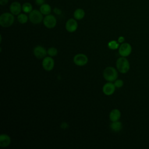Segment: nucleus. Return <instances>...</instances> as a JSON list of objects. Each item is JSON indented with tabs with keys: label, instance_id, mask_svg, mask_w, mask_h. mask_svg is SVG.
<instances>
[{
	"label": "nucleus",
	"instance_id": "nucleus-1",
	"mask_svg": "<svg viewBox=\"0 0 149 149\" xmlns=\"http://www.w3.org/2000/svg\"><path fill=\"white\" fill-rule=\"evenodd\" d=\"M103 76L104 79L109 82L115 81L118 78V72L113 67H107L103 72Z\"/></svg>",
	"mask_w": 149,
	"mask_h": 149
},
{
	"label": "nucleus",
	"instance_id": "nucleus-2",
	"mask_svg": "<svg viewBox=\"0 0 149 149\" xmlns=\"http://www.w3.org/2000/svg\"><path fill=\"white\" fill-rule=\"evenodd\" d=\"M116 65L118 71L122 73H127L130 69V64L128 60L123 56L120 57L117 59Z\"/></svg>",
	"mask_w": 149,
	"mask_h": 149
},
{
	"label": "nucleus",
	"instance_id": "nucleus-3",
	"mask_svg": "<svg viewBox=\"0 0 149 149\" xmlns=\"http://www.w3.org/2000/svg\"><path fill=\"white\" fill-rule=\"evenodd\" d=\"M15 21L13 15L11 13H3L0 16V24L2 27H8L12 26Z\"/></svg>",
	"mask_w": 149,
	"mask_h": 149
},
{
	"label": "nucleus",
	"instance_id": "nucleus-4",
	"mask_svg": "<svg viewBox=\"0 0 149 149\" xmlns=\"http://www.w3.org/2000/svg\"><path fill=\"white\" fill-rule=\"evenodd\" d=\"M29 18L30 21L33 24H39L44 19L42 13L36 9L33 10L29 13Z\"/></svg>",
	"mask_w": 149,
	"mask_h": 149
},
{
	"label": "nucleus",
	"instance_id": "nucleus-5",
	"mask_svg": "<svg viewBox=\"0 0 149 149\" xmlns=\"http://www.w3.org/2000/svg\"><path fill=\"white\" fill-rule=\"evenodd\" d=\"M88 57L83 54H78L73 57V62L77 66H82L86 65L88 62Z\"/></svg>",
	"mask_w": 149,
	"mask_h": 149
},
{
	"label": "nucleus",
	"instance_id": "nucleus-6",
	"mask_svg": "<svg viewBox=\"0 0 149 149\" xmlns=\"http://www.w3.org/2000/svg\"><path fill=\"white\" fill-rule=\"evenodd\" d=\"M43 23L47 28L52 29L56 24V19L54 15H48L44 18Z\"/></svg>",
	"mask_w": 149,
	"mask_h": 149
},
{
	"label": "nucleus",
	"instance_id": "nucleus-7",
	"mask_svg": "<svg viewBox=\"0 0 149 149\" xmlns=\"http://www.w3.org/2000/svg\"><path fill=\"white\" fill-rule=\"evenodd\" d=\"M132 52V47L130 44L127 42L122 43L119 48V54L120 56L126 57L129 56Z\"/></svg>",
	"mask_w": 149,
	"mask_h": 149
},
{
	"label": "nucleus",
	"instance_id": "nucleus-8",
	"mask_svg": "<svg viewBox=\"0 0 149 149\" xmlns=\"http://www.w3.org/2000/svg\"><path fill=\"white\" fill-rule=\"evenodd\" d=\"M54 61L51 56H45L42 61V66L46 71H51L54 67Z\"/></svg>",
	"mask_w": 149,
	"mask_h": 149
},
{
	"label": "nucleus",
	"instance_id": "nucleus-9",
	"mask_svg": "<svg viewBox=\"0 0 149 149\" xmlns=\"http://www.w3.org/2000/svg\"><path fill=\"white\" fill-rule=\"evenodd\" d=\"M33 54L34 56L38 59L44 58L46 56L47 51L42 46L37 45L33 49Z\"/></svg>",
	"mask_w": 149,
	"mask_h": 149
},
{
	"label": "nucleus",
	"instance_id": "nucleus-10",
	"mask_svg": "<svg viewBox=\"0 0 149 149\" xmlns=\"http://www.w3.org/2000/svg\"><path fill=\"white\" fill-rule=\"evenodd\" d=\"M78 27V24L76 20L74 19H69L65 24V28L68 32L73 33L75 31Z\"/></svg>",
	"mask_w": 149,
	"mask_h": 149
},
{
	"label": "nucleus",
	"instance_id": "nucleus-11",
	"mask_svg": "<svg viewBox=\"0 0 149 149\" xmlns=\"http://www.w3.org/2000/svg\"><path fill=\"white\" fill-rule=\"evenodd\" d=\"M115 87V84L111 82L107 83L102 87V91L106 95H111L114 93Z\"/></svg>",
	"mask_w": 149,
	"mask_h": 149
},
{
	"label": "nucleus",
	"instance_id": "nucleus-12",
	"mask_svg": "<svg viewBox=\"0 0 149 149\" xmlns=\"http://www.w3.org/2000/svg\"><path fill=\"white\" fill-rule=\"evenodd\" d=\"M9 9L10 12L13 15H19V13H20L22 9V6H21L19 2H13L11 3L9 7Z\"/></svg>",
	"mask_w": 149,
	"mask_h": 149
},
{
	"label": "nucleus",
	"instance_id": "nucleus-13",
	"mask_svg": "<svg viewBox=\"0 0 149 149\" xmlns=\"http://www.w3.org/2000/svg\"><path fill=\"white\" fill-rule=\"evenodd\" d=\"M11 140L10 137L6 134H1L0 135V146L1 147H6L9 146Z\"/></svg>",
	"mask_w": 149,
	"mask_h": 149
},
{
	"label": "nucleus",
	"instance_id": "nucleus-14",
	"mask_svg": "<svg viewBox=\"0 0 149 149\" xmlns=\"http://www.w3.org/2000/svg\"><path fill=\"white\" fill-rule=\"evenodd\" d=\"M120 112L118 109H112L109 113V119L112 122L118 121L120 118Z\"/></svg>",
	"mask_w": 149,
	"mask_h": 149
},
{
	"label": "nucleus",
	"instance_id": "nucleus-15",
	"mask_svg": "<svg viewBox=\"0 0 149 149\" xmlns=\"http://www.w3.org/2000/svg\"><path fill=\"white\" fill-rule=\"evenodd\" d=\"M110 128L111 129L115 132H119L122 128V124L119 121H115L112 122V123L110 125Z\"/></svg>",
	"mask_w": 149,
	"mask_h": 149
},
{
	"label": "nucleus",
	"instance_id": "nucleus-16",
	"mask_svg": "<svg viewBox=\"0 0 149 149\" xmlns=\"http://www.w3.org/2000/svg\"><path fill=\"white\" fill-rule=\"evenodd\" d=\"M40 11L42 13V15H49V13L51 12V7L48 4L44 3L41 5L40 8Z\"/></svg>",
	"mask_w": 149,
	"mask_h": 149
},
{
	"label": "nucleus",
	"instance_id": "nucleus-17",
	"mask_svg": "<svg viewBox=\"0 0 149 149\" xmlns=\"http://www.w3.org/2000/svg\"><path fill=\"white\" fill-rule=\"evenodd\" d=\"M74 17L76 20H81L85 16L84 10L82 9H77L73 13Z\"/></svg>",
	"mask_w": 149,
	"mask_h": 149
},
{
	"label": "nucleus",
	"instance_id": "nucleus-18",
	"mask_svg": "<svg viewBox=\"0 0 149 149\" xmlns=\"http://www.w3.org/2000/svg\"><path fill=\"white\" fill-rule=\"evenodd\" d=\"M22 10L25 13H30L33 10V7L31 3L26 2L22 5Z\"/></svg>",
	"mask_w": 149,
	"mask_h": 149
},
{
	"label": "nucleus",
	"instance_id": "nucleus-19",
	"mask_svg": "<svg viewBox=\"0 0 149 149\" xmlns=\"http://www.w3.org/2000/svg\"><path fill=\"white\" fill-rule=\"evenodd\" d=\"M17 20L21 24H24L27 22L28 17L26 14L20 13L17 16Z\"/></svg>",
	"mask_w": 149,
	"mask_h": 149
},
{
	"label": "nucleus",
	"instance_id": "nucleus-20",
	"mask_svg": "<svg viewBox=\"0 0 149 149\" xmlns=\"http://www.w3.org/2000/svg\"><path fill=\"white\" fill-rule=\"evenodd\" d=\"M47 54L51 57L55 56L57 55L58 54V50L56 48L54 47H50L48 50H47Z\"/></svg>",
	"mask_w": 149,
	"mask_h": 149
},
{
	"label": "nucleus",
	"instance_id": "nucleus-21",
	"mask_svg": "<svg viewBox=\"0 0 149 149\" xmlns=\"http://www.w3.org/2000/svg\"><path fill=\"white\" fill-rule=\"evenodd\" d=\"M108 46L111 49H116L119 47V44L115 40L111 41L110 42H109V43L108 44Z\"/></svg>",
	"mask_w": 149,
	"mask_h": 149
},
{
	"label": "nucleus",
	"instance_id": "nucleus-22",
	"mask_svg": "<svg viewBox=\"0 0 149 149\" xmlns=\"http://www.w3.org/2000/svg\"><path fill=\"white\" fill-rule=\"evenodd\" d=\"M115 86L117 88H120L121 87L123 86V81L121 79H118V80H116L115 81V83H114Z\"/></svg>",
	"mask_w": 149,
	"mask_h": 149
},
{
	"label": "nucleus",
	"instance_id": "nucleus-23",
	"mask_svg": "<svg viewBox=\"0 0 149 149\" xmlns=\"http://www.w3.org/2000/svg\"><path fill=\"white\" fill-rule=\"evenodd\" d=\"M36 2L37 5H41L44 4V0H36Z\"/></svg>",
	"mask_w": 149,
	"mask_h": 149
},
{
	"label": "nucleus",
	"instance_id": "nucleus-24",
	"mask_svg": "<svg viewBox=\"0 0 149 149\" xmlns=\"http://www.w3.org/2000/svg\"><path fill=\"white\" fill-rule=\"evenodd\" d=\"M125 41V38L122 36H120L118 38V41L119 42V43H122L123 42H124Z\"/></svg>",
	"mask_w": 149,
	"mask_h": 149
},
{
	"label": "nucleus",
	"instance_id": "nucleus-25",
	"mask_svg": "<svg viewBox=\"0 0 149 149\" xmlns=\"http://www.w3.org/2000/svg\"><path fill=\"white\" fill-rule=\"evenodd\" d=\"M8 2V0H0V4L1 5H6Z\"/></svg>",
	"mask_w": 149,
	"mask_h": 149
}]
</instances>
